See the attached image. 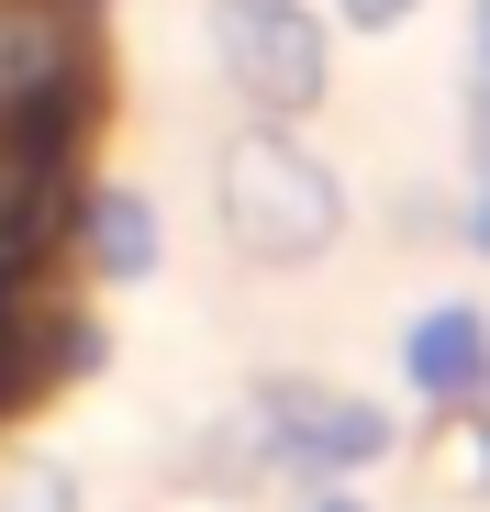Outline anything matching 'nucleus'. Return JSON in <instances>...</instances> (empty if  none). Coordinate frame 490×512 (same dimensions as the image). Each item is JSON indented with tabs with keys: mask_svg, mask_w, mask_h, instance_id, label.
Wrapping results in <instances>:
<instances>
[{
	"mask_svg": "<svg viewBox=\"0 0 490 512\" xmlns=\"http://www.w3.org/2000/svg\"><path fill=\"white\" fill-rule=\"evenodd\" d=\"M212 223L245 268H323L346 234V179L335 156L290 123H234L212 156Z\"/></svg>",
	"mask_w": 490,
	"mask_h": 512,
	"instance_id": "nucleus-1",
	"label": "nucleus"
},
{
	"mask_svg": "<svg viewBox=\"0 0 490 512\" xmlns=\"http://www.w3.org/2000/svg\"><path fill=\"white\" fill-rule=\"evenodd\" d=\"M201 45L223 67V90L245 101V123H301L335 90V23L312 0H212Z\"/></svg>",
	"mask_w": 490,
	"mask_h": 512,
	"instance_id": "nucleus-2",
	"label": "nucleus"
},
{
	"mask_svg": "<svg viewBox=\"0 0 490 512\" xmlns=\"http://www.w3.org/2000/svg\"><path fill=\"white\" fill-rule=\"evenodd\" d=\"M245 401H257L268 446H279V479H312V490H346V479L390 468V446H401V423L335 379H257Z\"/></svg>",
	"mask_w": 490,
	"mask_h": 512,
	"instance_id": "nucleus-3",
	"label": "nucleus"
},
{
	"mask_svg": "<svg viewBox=\"0 0 490 512\" xmlns=\"http://www.w3.org/2000/svg\"><path fill=\"white\" fill-rule=\"evenodd\" d=\"M90 101L78 0H0V134H67Z\"/></svg>",
	"mask_w": 490,
	"mask_h": 512,
	"instance_id": "nucleus-4",
	"label": "nucleus"
},
{
	"mask_svg": "<svg viewBox=\"0 0 490 512\" xmlns=\"http://www.w3.org/2000/svg\"><path fill=\"white\" fill-rule=\"evenodd\" d=\"M67 212V134H0V279H23Z\"/></svg>",
	"mask_w": 490,
	"mask_h": 512,
	"instance_id": "nucleus-5",
	"label": "nucleus"
},
{
	"mask_svg": "<svg viewBox=\"0 0 490 512\" xmlns=\"http://www.w3.org/2000/svg\"><path fill=\"white\" fill-rule=\"evenodd\" d=\"M67 245H78V268H90V279H156V268H168V212H156L145 190H78V212H67Z\"/></svg>",
	"mask_w": 490,
	"mask_h": 512,
	"instance_id": "nucleus-6",
	"label": "nucleus"
},
{
	"mask_svg": "<svg viewBox=\"0 0 490 512\" xmlns=\"http://www.w3.org/2000/svg\"><path fill=\"white\" fill-rule=\"evenodd\" d=\"M479 368H490V312H479V301H424L413 323H401V379H413L435 412L468 401Z\"/></svg>",
	"mask_w": 490,
	"mask_h": 512,
	"instance_id": "nucleus-7",
	"label": "nucleus"
},
{
	"mask_svg": "<svg viewBox=\"0 0 490 512\" xmlns=\"http://www.w3.org/2000/svg\"><path fill=\"white\" fill-rule=\"evenodd\" d=\"M179 479H190V490H223V501H245V490H268V479H279V446H268V423H257V401H234L223 423H201V435L179 446Z\"/></svg>",
	"mask_w": 490,
	"mask_h": 512,
	"instance_id": "nucleus-8",
	"label": "nucleus"
},
{
	"mask_svg": "<svg viewBox=\"0 0 490 512\" xmlns=\"http://www.w3.org/2000/svg\"><path fill=\"white\" fill-rule=\"evenodd\" d=\"M446 412H457V435H468L457 479H468V490H490V368H479V379H468V401H446Z\"/></svg>",
	"mask_w": 490,
	"mask_h": 512,
	"instance_id": "nucleus-9",
	"label": "nucleus"
},
{
	"mask_svg": "<svg viewBox=\"0 0 490 512\" xmlns=\"http://www.w3.org/2000/svg\"><path fill=\"white\" fill-rule=\"evenodd\" d=\"M0 512H90V501H78V468H56V457H45V468H23V490L0 501Z\"/></svg>",
	"mask_w": 490,
	"mask_h": 512,
	"instance_id": "nucleus-10",
	"label": "nucleus"
},
{
	"mask_svg": "<svg viewBox=\"0 0 490 512\" xmlns=\"http://www.w3.org/2000/svg\"><path fill=\"white\" fill-rule=\"evenodd\" d=\"M413 12H424V0H335L323 23H346V34H401Z\"/></svg>",
	"mask_w": 490,
	"mask_h": 512,
	"instance_id": "nucleus-11",
	"label": "nucleus"
},
{
	"mask_svg": "<svg viewBox=\"0 0 490 512\" xmlns=\"http://www.w3.org/2000/svg\"><path fill=\"white\" fill-rule=\"evenodd\" d=\"M0 290H12V279H0ZM12 346H23V334H12V301H0V390H23V357Z\"/></svg>",
	"mask_w": 490,
	"mask_h": 512,
	"instance_id": "nucleus-12",
	"label": "nucleus"
},
{
	"mask_svg": "<svg viewBox=\"0 0 490 512\" xmlns=\"http://www.w3.org/2000/svg\"><path fill=\"white\" fill-rule=\"evenodd\" d=\"M457 234H468V245L490 256V179H468V223H457Z\"/></svg>",
	"mask_w": 490,
	"mask_h": 512,
	"instance_id": "nucleus-13",
	"label": "nucleus"
},
{
	"mask_svg": "<svg viewBox=\"0 0 490 512\" xmlns=\"http://www.w3.org/2000/svg\"><path fill=\"white\" fill-rule=\"evenodd\" d=\"M468 45H479V78H490V0H479V12H468Z\"/></svg>",
	"mask_w": 490,
	"mask_h": 512,
	"instance_id": "nucleus-14",
	"label": "nucleus"
},
{
	"mask_svg": "<svg viewBox=\"0 0 490 512\" xmlns=\"http://www.w3.org/2000/svg\"><path fill=\"white\" fill-rule=\"evenodd\" d=\"M312 512H368V501H346V490H312Z\"/></svg>",
	"mask_w": 490,
	"mask_h": 512,
	"instance_id": "nucleus-15",
	"label": "nucleus"
}]
</instances>
